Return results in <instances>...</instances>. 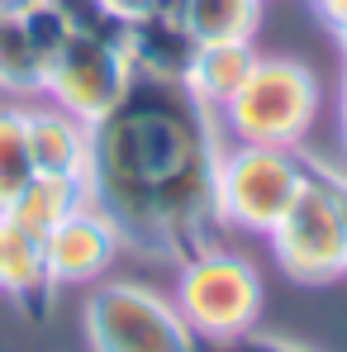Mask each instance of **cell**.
<instances>
[{
	"mask_svg": "<svg viewBox=\"0 0 347 352\" xmlns=\"http://www.w3.org/2000/svg\"><path fill=\"white\" fill-rule=\"evenodd\" d=\"M172 305L200 343H229L262 324L267 309V281L262 272L224 243L200 248L195 257L176 262Z\"/></svg>",
	"mask_w": 347,
	"mask_h": 352,
	"instance_id": "7a4b0ae2",
	"label": "cell"
},
{
	"mask_svg": "<svg viewBox=\"0 0 347 352\" xmlns=\"http://www.w3.org/2000/svg\"><path fill=\"white\" fill-rule=\"evenodd\" d=\"M29 5H38V0H0V14H19V10H29Z\"/></svg>",
	"mask_w": 347,
	"mask_h": 352,
	"instance_id": "cb8c5ba5",
	"label": "cell"
},
{
	"mask_svg": "<svg viewBox=\"0 0 347 352\" xmlns=\"http://www.w3.org/2000/svg\"><path fill=\"white\" fill-rule=\"evenodd\" d=\"M252 62H257V48H252V43H200V48L190 53V62H186L181 86H186L210 115H219L233 100V91L247 81Z\"/></svg>",
	"mask_w": 347,
	"mask_h": 352,
	"instance_id": "8fae6325",
	"label": "cell"
},
{
	"mask_svg": "<svg viewBox=\"0 0 347 352\" xmlns=\"http://www.w3.org/2000/svg\"><path fill=\"white\" fill-rule=\"evenodd\" d=\"M24 138H29V157L38 176H71L86 181L91 162V124L67 115L48 96L24 100Z\"/></svg>",
	"mask_w": 347,
	"mask_h": 352,
	"instance_id": "9c48e42d",
	"label": "cell"
},
{
	"mask_svg": "<svg viewBox=\"0 0 347 352\" xmlns=\"http://www.w3.org/2000/svg\"><path fill=\"white\" fill-rule=\"evenodd\" d=\"M86 205V181L71 176H38L24 186V195L5 210V219H14L19 229H29L34 238H48L67 214H76Z\"/></svg>",
	"mask_w": 347,
	"mask_h": 352,
	"instance_id": "4fadbf2b",
	"label": "cell"
},
{
	"mask_svg": "<svg viewBox=\"0 0 347 352\" xmlns=\"http://www.w3.org/2000/svg\"><path fill=\"white\" fill-rule=\"evenodd\" d=\"M186 34L200 43H252L262 24V0H186L181 5Z\"/></svg>",
	"mask_w": 347,
	"mask_h": 352,
	"instance_id": "5bb4252c",
	"label": "cell"
},
{
	"mask_svg": "<svg viewBox=\"0 0 347 352\" xmlns=\"http://www.w3.org/2000/svg\"><path fill=\"white\" fill-rule=\"evenodd\" d=\"M29 181H34V157L24 138V100L0 96V214L24 195Z\"/></svg>",
	"mask_w": 347,
	"mask_h": 352,
	"instance_id": "2e32d148",
	"label": "cell"
},
{
	"mask_svg": "<svg viewBox=\"0 0 347 352\" xmlns=\"http://www.w3.org/2000/svg\"><path fill=\"white\" fill-rule=\"evenodd\" d=\"M319 76L300 58H262L252 62L247 81L219 110V129L233 143H267V148H300L319 119Z\"/></svg>",
	"mask_w": 347,
	"mask_h": 352,
	"instance_id": "3957f363",
	"label": "cell"
},
{
	"mask_svg": "<svg viewBox=\"0 0 347 352\" xmlns=\"http://www.w3.org/2000/svg\"><path fill=\"white\" fill-rule=\"evenodd\" d=\"M314 162V172L324 176L328 186H333V195H338V210H343V229H347V167L343 162H324V157H309Z\"/></svg>",
	"mask_w": 347,
	"mask_h": 352,
	"instance_id": "d6986e66",
	"label": "cell"
},
{
	"mask_svg": "<svg viewBox=\"0 0 347 352\" xmlns=\"http://www.w3.org/2000/svg\"><path fill=\"white\" fill-rule=\"evenodd\" d=\"M186 0H153V14H181Z\"/></svg>",
	"mask_w": 347,
	"mask_h": 352,
	"instance_id": "603a6c76",
	"label": "cell"
},
{
	"mask_svg": "<svg viewBox=\"0 0 347 352\" xmlns=\"http://www.w3.org/2000/svg\"><path fill=\"white\" fill-rule=\"evenodd\" d=\"M224 129L181 81L133 76L110 115L91 124L86 200L124 238V252L186 262L219 243V172Z\"/></svg>",
	"mask_w": 347,
	"mask_h": 352,
	"instance_id": "6da1fadb",
	"label": "cell"
},
{
	"mask_svg": "<svg viewBox=\"0 0 347 352\" xmlns=\"http://www.w3.org/2000/svg\"><path fill=\"white\" fill-rule=\"evenodd\" d=\"M200 352H314V348H304V343H295V338H281V333L252 329V333L229 338V343H200Z\"/></svg>",
	"mask_w": 347,
	"mask_h": 352,
	"instance_id": "ac0fdd59",
	"label": "cell"
},
{
	"mask_svg": "<svg viewBox=\"0 0 347 352\" xmlns=\"http://www.w3.org/2000/svg\"><path fill=\"white\" fill-rule=\"evenodd\" d=\"M190 53H195V38L186 34L181 14H148V19L128 24V62L138 76L181 81Z\"/></svg>",
	"mask_w": 347,
	"mask_h": 352,
	"instance_id": "7c38bea8",
	"label": "cell"
},
{
	"mask_svg": "<svg viewBox=\"0 0 347 352\" xmlns=\"http://www.w3.org/2000/svg\"><path fill=\"white\" fill-rule=\"evenodd\" d=\"M53 5H58V14L67 19L71 34H91V38H119V43H128V24L115 19L100 0H53Z\"/></svg>",
	"mask_w": 347,
	"mask_h": 352,
	"instance_id": "e0dca14e",
	"label": "cell"
},
{
	"mask_svg": "<svg viewBox=\"0 0 347 352\" xmlns=\"http://www.w3.org/2000/svg\"><path fill=\"white\" fill-rule=\"evenodd\" d=\"M314 10H319V19L338 34V43H343V53H347V0H309Z\"/></svg>",
	"mask_w": 347,
	"mask_h": 352,
	"instance_id": "ffe728a7",
	"label": "cell"
},
{
	"mask_svg": "<svg viewBox=\"0 0 347 352\" xmlns=\"http://www.w3.org/2000/svg\"><path fill=\"white\" fill-rule=\"evenodd\" d=\"M276 272L295 286H333L347 276V229L338 195L309 162V186L267 234Z\"/></svg>",
	"mask_w": 347,
	"mask_h": 352,
	"instance_id": "8992f818",
	"label": "cell"
},
{
	"mask_svg": "<svg viewBox=\"0 0 347 352\" xmlns=\"http://www.w3.org/2000/svg\"><path fill=\"white\" fill-rule=\"evenodd\" d=\"M338 124H343V148H347V67H343V96H338Z\"/></svg>",
	"mask_w": 347,
	"mask_h": 352,
	"instance_id": "7402d4cb",
	"label": "cell"
},
{
	"mask_svg": "<svg viewBox=\"0 0 347 352\" xmlns=\"http://www.w3.org/2000/svg\"><path fill=\"white\" fill-rule=\"evenodd\" d=\"M43 257H48V281L53 286H96L124 257V238L86 200L76 214H67L58 229L43 238Z\"/></svg>",
	"mask_w": 347,
	"mask_h": 352,
	"instance_id": "ba28073f",
	"label": "cell"
},
{
	"mask_svg": "<svg viewBox=\"0 0 347 352\" xmlns=\"http://www.w3.org/2000/svg\"><path fill=\"white\" fill-rule=\"evenodd\" d=\"M53 281H48V257H43V238L19 229L14 219L0 214V295L24 309V319H43L53 305Z\"/></svg>",
	"mask_w": 347,
	"mask_h": 352,
	"instance_id": "30bf717a",
	"label": "cell"
},
{
	"mask_svg": "<svg viewBox=\"0 0 347 352\" xmlns=\"http://www.w3.org/2000/svg\"><path fill=\"white\" fill-rule=\"evenodd\" d=\"M81 333L91 352H200L172 295L128 276H100L86 286Z\"/></svg>",
	"mask_w": 347,
	"mask_h": 352,
	"instance_id": "5b68a950",
	"label": "cell"
},
{
	"mask_svg": "<svg viewBox=\"0 0 347 352\" xmlns=\"http://www.w3.org/2000/svg\"><path fill=\"white\" fill-rule=\"evenodd\" d=\"M309 186V157L295 148H267V143H233L219 148V172H214V200L224 229L267 238L281 214L300 200Z\"/></svg>",
	"mask_w": 347,
	"mask_h": 352,
	"instance_id": "277c9868",
	"label": "cell"
},
{
	"mask_svg": "<svg viewBox=\"0 0 347 352\" xmlns=\"http://www.w3.org/2000/svg\"><path fill=\"white\" fill-rule=\"evenodd\" d=\"M48 62L38 53L24 14H0V96L5 100H34L43 96Z\"/></svg>",
	"mask_w": 347,
	"mask_h": 352,
	"instance_id": "9a60e30c",
	"label": "cell"
},
{
	"mask_svg": "<svg viewBox=\"0 0 347 352\" xmlns=\"http://www.w3.org/2000/svg\"><path fill=\"white\" fill-rule=\"evenodd\" d=\"M115 19H124V24H138V19H148L153 14V0H100Z\"/></svg>",
	"mask_w": 347,
	"mask_h": 352,
	"instance_id": "44dd1931",
	"label": "cell"
},
{
	"mask_svg": "<svg viewBox=\"0 0 347 352\" xmlns=\"http://www.w3.org/2000/svg\"><path fill=\"white\" fill-rule=\"evenodd\" d=\"M133 76L138 72L128 62V43L71 34L43 72V96L53 105H62L67 115H76L81 124H100L124 100Z\"/></svg>",
	"mask_w": 347,
	"mask_h": 352,
	"instance_id": "52a82bcc",
	"label": "cell"
}]
</instances>
